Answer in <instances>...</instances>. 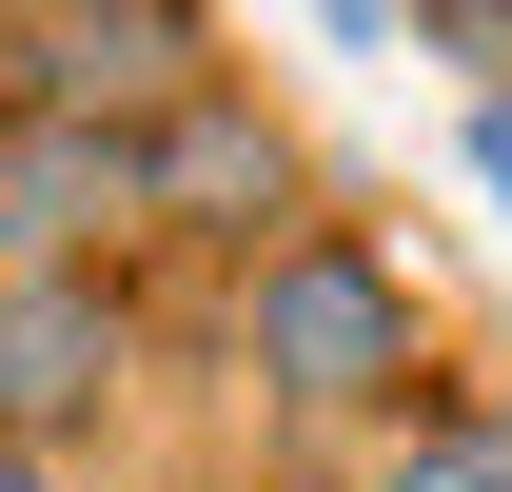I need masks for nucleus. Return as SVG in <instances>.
<instances>
[{
	"instance_id": "f257e3e1",
	"label": "nucleus",
	"mask_w": 512,
	"mask_h": 492,
	"mask_svg": "<svg viewBox=\"0 0 512 492\" xmlns=\"http://www.w3.org/2000/svg\"><path fill=\"white\" fill-rule=\"evenodd\" d=\"M237 355H256V394H296V414H394L414 355H434V315H414V276H394L375 237L296 217V237L237 276Z\"/></svg>"
},
{
	"instance_id": "f03ea898",
	"label": "nucleus",
	"mask_w": 512,
	"mask_h": 492,
	"mask_svg": "<svg viewBox=\"0 0 512 492\" xmlns=\"http://www.w3.org/2000/svg\"><path fill=\"white\" fill-rule=\"evenodd\" d=\"M138 217H178V237H296V138L256 119L237 79H197L178 119H138Z\"/></svg>"
},
{
	"instance_id": "7ed1b4c3",
	"label": "nucleus",
	"mask_w": 512,
	"mask_h": 492,
	"mask_svg": "<svg viewBox=\"0 0 512 492\" xmlns=\"http://www.w3.org/2000/svg\"><path fill=\"white\" fill-rule=\"evenodd\" d=\"M119 394V296L99 276H0V433L40 453V433H79Z\"/></svg>"
},
{
	"instance_id": "20e7f679",
	"label": "nucleus",
	"mask_w": 512,
	"mask_h": 492,
	"mask_svg": "<svg viewBox=\"0 0 512 492\" xmlns=\"http://www.w3.org/2000/svg\"><path fill=\"white\" fill-rule=\"evenodd\" d=\"M197 79H217V60H197V0H119V20H40V99H60L79 138H99V119H178Z\"/></svg>"
},
{
	"instance_id": "39448f33",
	"label": "nucleus",
	"mask_w": 512,
	"mask_h": 492,
	"mask_svg": "<svg viewBox=\"0 0 512 492\" xmlns=\"http://www.w3.org/2000/svg\"><path fill=\"white\" fill-rule=\"evenodd\" d=\"M119 217H138V138H79V119L0 138V256L20 276H79V237H119Z\"/></svg>"
},
{
	"instance_id": "423d86ee",
	"label": "nucleus",
	"mask_w": 512,
	"mask_h": 492,
	"mask_svg": "<svg viewBox=\"0 0 512 492\" xmlns=\"http://www.w3.org/2000/svg\"><path fill=\"white\" fill-rule=\"evenodd\" d=\"M375 492H512V433H394Z\"/></svg>"
},
{
	"instance_id": "0eeeda50",
	"label": "nucleus",
	"mask_w": 512,
	"mask_h": 492,
	"mask_svg": "<svg viewBox=\"0 0 512 492\" xmlns=\"http://www.w3.org/2000/svg\"><path fill=\"white\" fill-rule=\"evenodd\" d=\"M414 20H434L453 60H473V79H493V99H512V0H414Z\"/></svg>"
},
{
	"instance_id": "6e6552de",
	"label": "nucleus",
	"mask_w": 512,
	"mask_h": 492,
	"mask_svg": "<svg viewBox=\"0 0 512 492\" xmlns=\"http://www.w3.org/2000/svg\"><path fill=\"white\" fill-rule=\"evenodd\" d=\"M473 178H493V197H512V99H473Z\"/></svg>"
},
{
	"instance_id": "1a4fd4ad",
	"label": "nucleus",
	"mask_w": 512,
	"mask_h": 492,
	"mask_svg": "<svg viewBox=\"0 0 512 492\" xmlns=\"http://www.w3.org/2000/svg\"><path fill=\"white\" fill-rule=\"evenodd\" d=\"M0 492H40V453H20V433H0Z\"/></svg>"
},
{
	"instance_id": "9d476101",
	"label": "nucleus",
	"mask_w": 512,
	"mask_h": 492,
	"mask_svg": "<svg viewBox=\"0 0 512 492\" xmlns=\"http://www.w3.org/2000/svg\"><path fill=\"white\" fill-rule=\"evenodd\" d=\"M60 20H99V0H60Z\"/></svg>"
}]
</instances>
